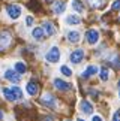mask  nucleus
<instances>
[{
  "label": "nucleus",
  "instance_id": "f257e3e1",
  "mask_svg": "<svg viewBox=\"0 0 120 121\" xmlns=\"http://www.w3.org/2000/svg\"><path fill=\"white\" fill-rule=\"evenodd\" d=\"M59 60H60V49L57 48V46H53V48L47 52V61L57 63Z\"/></svg>",
  "mask_w": 120,
  "mask_h": 121
},
{
  "label": "nucleus",
  "instance_id": "f03ea898",
  "mask_svg": "<svg viewBox=\"0 0 120 121\" xmlns=\"http://www.w3.org/2000/svg\"><path fill=\"white\" fill-rule=\"evenodd\" d=\"M8 15L12 18V20H17V18H20L21 15V8L18 6V4H11V6H8Z\"/></svg>",
  "mask_w": 120,
  "mask_h": 121
},
{
  "label": "nucleus",
  "instance_id": "7ed1b4c3",
  "mask_svg": "<svg viewBox=\"0 0 120 121\" xmlns=\"http://www.w3.org/2000/svg\"><path fill=\"white\" fill-rule=\"evenodd\" d=\"M86 39H87V42H89L90 45H95L96 42L99 40V31H98V30H95V29L89 30V31L86 33Z\"/></svg>",
  "mask_w": 120,
  "mask_h": 121
},
{
  "label": "nucleus",
  "instance_id": "20e7f679",
  "mask_svg": "<svg viewBox=\"0 0 120 121\" xmlns=\"http://www.w3.org/2000/svg\"><path fill=\"white\" fill-rule=\"evenodd\" d=\"M83 58H84V51H83V49H75V51H72V54H71V61H72L74 64L81 63Z\"/></svg>",
  "mask_w": 120,
  "mask_h": 121
},
{
  "label": "nucleus",
  "instance_id": "39448f33",
  "mask_svg": "<svg viewBox=\"0 0 120 121\" xmlns=\"http://www.w3.org/2000/svg\"><path fill=\"white\" fill-rule=\"evenodd\" d=\"M54 87L57 88V90H60V91H68V90H71L72 88V85L69 82H66V81H63V79H54Z\"/></svg>",
  "mask_w": 120,
  "mask_h": 121
},
{
  "label": "nucleus",
  "instance_id": "423d86ee",
  "mask_svg": "<svg viewBox=\"0 0 120 121\" xmlns=\"http://www.w3.org/2000/svg\"><path fill=\"white\" fill-rule=\"evenodd\" d=\"M5 78H6L8 81L14 82V84L20 82V73H17L15 70H12V69H8V70L5 72Z\"/></svg>",
  "mask_w": 120,
  "mask_h": 121
},
{
  "label": "nucleus",
  "instance_id": "0eeeda50",
  "mask_svg": "<svg viewBox=\"0 0 120 121\" xmlns=\"http://www.w3.org/2000/svg\"><path fill=\"white\" fill-rule=\"evenodd\" d=\"M9 42H11V35H9L8 31L0 33V51L6 48V46L9 45Z\"/></svg>",
  "mask_w": 120,
  "mask_h": 121
},
{
  "label": "nucleus",
  "instance_id": "6e6552de",
  "mask_svg": "<svg viewBox=\"0 0 120 121\" xmlns=\"http://www.w3.org/2000/svg\"><path fill=\"white\" fill-rule=\"evenodd\" d=\"M26 90H27V93H29L30 96H35V94H38V91H39V85L35 81H30V82H27Z\"/></svg>",
  "mask_w": 120,
  "mask_h": 121
},
{
  "label": "nucleus",
  "instance_id": "1a4fd4ad",
  "mask_svg": "<svg viewBox=\"0 0 120 121\" xmlns=\"http://www.w3.org/2000/svg\"><path fill=\"white\" fill-rule=\"evenodd\" d=\"M42 103L45 105V106H48V108H54V106H56V102H54V97L50 94V93H47V94H45L44 97H42Z\"/></svg>",
  "mask_w": 120,
  "mask_h": 121
},
{
  "label": "nucleus",
  "instance_id": "9d476101",
  "mask_svg": "<svg viewBox=\"0 0 120 121\" xmlns=\"http://www.w3.org/2000/svg\"><path fill=\"white\" fill-rule=\"evenodd\" d=\"M42 29H44V31H45V35H48V36H53L54 33H56V29H54V26H53L50 21H45V22H44Z\"/></svg>",
  "mask_w": 120,
  "mask_h": 121
},
{
  "label": "nucleus",
  "instance_id": "9b49d317",
  "mask_svg": "<svg viewBox=\"0 0 120 121\" xmlns=\"http://www.w3.org/2000/svg\"><path fill=\"white\" fill-rule=\"evenodd\" d=\"M32 36L36 39V40H42L44 36H45V31L42 27H36V29H33V31H32Z\"/></svg>",
  "mask_w": 120,
  "mask_h": 121
},
{
  "label": "nucleus",
  "instance_id": "f8f14e48",
  "mask_svg": "<svg viewBox=\"0 0 120 121\" xmlns=\"http://www.w3.org/2000/svg\"><path fill=\"white\" fill-rule=\"evenodd\" d=\"M65 8H66V4H65V2H62V0H59V2L54 3V13H57V15H60V13H63L65 12Z\"/></svg>",
  "mask_w": 120,
  "mask_h": 121
},
{
  "label": "nucleus",
  "instance_id": "ddd939ff",
  "mask_svg": "<svg viewBox=\"0 0 120 121\" xmlns=\"http://www.w3.org/2000/svg\"><path fill=\"white\" fill-rule=\"evenodd\" d=\"M2 93H3V96L6 97V100H9V102H14V100H17L11 88H8V87H3V88H2Z\"/></svg>",
  "mask_w": 120,
  "mask_h": 121
},
{
  "label": "nucleus",
  "instance_id": "4468645a",
  "mask_svg": "<svg viewBox=\"0 0 120 121\" xmlns=\"http://www.w3.org/2000/svg\"><path fill=\"white\" fill-rule=\"evenodd\" d=\"M80 108H81V111H83L84 114H92V112H93V106H92L87 100H83V102H81Z\"/></svg>",
  "mask_w": 120,
  "mask_h": 121
},
{
  "label": "nucleus",
  "instance_id": "2eb2a0df",
  "mask_svg": "<svg viewBox=\"0 0 120 121\" xmlns=\"http://www.w3.org/2000/svg\"><path fill=\"white\" fill-rule=\"evenodd\" d=\"M96 73H98V67L96 66H89L84 72H83V78H90L92 75H96Z\"/></svg>",
  "mask_w": 120,
  "mask_h": 121
},
{
  "label": "nucleus",
  "instance_id": "dca6fc26",
  "mask_svg": "<svg viewBox=\"0 0 120 121\" xmlns=\"http://www.w3.org/2000/svg\"><path fill=\"white\" fill-rule=\"evenodd\" d=\"M68 40L72 42V43L80 42V33H78V31H69L68 33Z\"/></svg>",
  "mask_w": 120,
  "mask_h": 121
},
{
  "label": "nucleus",
  "instance_id": "f3484780",
  "mask_svg": "<svg viewBox=\"0 0 120 121\" xmlns=\"http://www.w3.org/2000/svg\"><path fill=\"white\" fill-rule=\"evenodd\" d=\"M72 8L75 9L77 12H84V4H83L81 0H74V2H72Z\"/></svg>",
  "mask_w": 120,
  "mask_h": 121
},
{
  "label": "nucleus",
  "instance_id": "a211bd4d",
  "mask_svg": "<svg viewBox=\"0 0 120 121\" xmlns=\"http://www.w3.org/2000/svg\"><path fill=\"white\" fill-rule=\"evenodd\" d=\"M17 73H24L26 70H27V66L24 63H21V61H18V63H15V69H14Z\"/></svg>",
  "mask_w": 120,
  "mask_h": 121
},
{
  "label": "nucleus",
  "instance_id": "6ab92c4d",
  "mask_svg": "<svg viewBox=\"0 0 120 121\" xmlns=\"http://www.w3.org/2000/svg\"><path fill=\"white\" fill-rule=\"evenodd\" d=\"M66 22H68V24H74V26H75V24H80L81 20H80L77 15H69V17L66 18Z\"/></svg>",
  "mask_w": 120,
  "mask_h": 121
},
{
  "label": "nucleus",
  "instance_id": "aec40b11",
  "mask_svg": "<svg viewBox=\"0 0 120 121\" xmlns=\"http://www.w3.org/2000/svg\"><path fill=\"white\" fill-rule=\"evenodd\" d=\"M11 90H12V93H14V96H15L17 100L23 99V91H21V88H18V87H11Z\"/></svg>",
  "mask_w": 120,
  "mask_h": 121
},
{
  "label": "nucleus",
  "instance_id": "412c9836",
  "mask_svg": "<svg viewBox=\"0 0 120 121\" xmlns=\"http://www.w3.org/2000/svg\"><path fill=\"white\" fill-rule=\"evenodd\" d=\"M108 76H110L108 69H107V67H102V69H101V79H102V81H107Z\"/></svg>",
  "mask_w": 120,
  "mask_h": 121
},
{
  "label": "nucleus",
  "instance_id": "4be33fe9",
  "mask_svg": "<svg viewBox=\"0 0 120 121\" xmlns=\"http://www.w3.org/2000/svg\"><path fill=\"white\" fill-rule=\"evenodd\" d=\"M60 72H62L65 76H72V70L68 66H62V67H60Z\"/></svg>",
  "mask_w": 120,
  "mask_h": 121
},
{
  "label": "nucleus",
  "instance_id": "5701e85b",
  "mask_svg": "<svg viewBox=\"0 0 120 121\" xmlns=\"http://www.w3.org/2000/svg\"><path fill=\"white\" fill-rule=\"evenodd\" d=\"M111 9H113V11H120V0H116V2L113 3Z\"/></svg>",
  "mask_w": 120,
  "mask_h": 121
},
{
  "label": "nucleus",
  "instance_id": "b1692460",
  "mask_svg": "<svg viewBox=\"0 0 120 121\" xmlns=\"http://www.w3.org/2000/svg\"><path fill=\"white\" fill-rule=\"evenodd\" d=\"M26 26H33V17H27L26 18Z\"/></svg>",
  "mask_w": 120,
  "mask_h": 121
},
{
  "label": "nucleus",
  "instance_id": "393cba45",
  "mask_svg": "<svg viewBox=\"0 0 120 121\" xmlns=\"http://www.w3.org/2000/svg\"><path fill=\"white\" fill-rule=\"evenodd\" d=\"M89 2H90L92 6H99L101 4V0H89Z\"/></svg>",
  "mask_w": 120,
  "mask_h": 121
},
{
  "label": "nucleus",
  "instance_id": "a878e982",
  "mask_svg": "<svg viewBox=\"0 0 120 121\" xmlns=\"http://www.w3.org/2000/svg\"><path fill=\"white\" fill-rule=\"evenodd\" d=\"M113 121H120V111H117V112L114 114V117H113Z\"/></svg>",
  "mask_w": 120,
  "mask_h": 121
},
{
  "label": "nucleus",
  "instance_id": "bb28decb",
  "mask_svg": "<svg viewBox=\"0 0 120 121\" xmlns=\"http://www.w3.org/2000/svg\"><path fill=\"white\" fill-rule=\"evenodd\" d=\"M92 121H104V120H102V118H101V117H99V115H95V117H93V118H92Z\"/></svg>",
  "mask_w": 120,
  "mask_h": 121
},
{
  "label": "nucleus",
  "instance_id": "cd10ccee",
  "mask_svg": "<svg viewBox=\"0 0 120 121\" xmlns=\"http://www.w3.org/2000/svg\"><path fill=\"white\" fill-rule=\"evenodd\" d=\"M42 121H54V120H53V117H45Z\"/></svg>",
  "mask_w": 120,
  "mask_h": 121
},
{
  "label": "nucleus",
  "instance_id": "c85d7f7f",
  "mask_svg": "<svg viewBox=\"0 0 120 121\" xmlns=\"http://www.w3.org/2000/svg\"><path fill=\"white\" fill-rule=\"evenodd\" d=\"M0 120H3V112L0 111Z\"/></svg>",
  "mask_w": 120,
  "mask_h": 121
},
{
  "label": "nucleus",
  "instance_id": "c756f323",
  "mask_svg": "<svg viewBox=\"0 0 120 121\" xmlns=\"http://www.w3.org/2000/svg\"><path fill=\"white\" fill-rule=\"evenodd\" d=\"M45 2H53V0H45Z\"/></svg>",
  "mask_w": 120,
  "mask_h": 121
},
{
  "label": "nucleus",
  "instance_id": "7c9ffc66",
  "mask_svg": "<svg viewBox=\"0 0 120 121\" xmlns=\"http://www.w3.org/2000/svg\"><path fill=\"white\" fill-rule=\"evenodd\" d=\"M117 85H119V87H120V81H119V84H117Z\"/></svg>",
  "mask_w": 120,
  "mask_h": 121
},
{
  "label": "nucleus",
  "instance_id": "2f4dec72",
  "mask_svg": "<svg viewBox=\"0 0 120 121\" xmlns=\"http://www.w3.org/2000/svg\"><path fill=\"white\" fill-rule=\"evenodd\" d=\"M78 121H84V120H78Z\"/></svg>",
  "mask_w": 120,
  "mask_h": 121
},
{
  "label": "nucleus",
  "instance_id": "473e14b6",
  "mask_svg": "<svg viewBox=\"0 0 120 121\" xmlns=\"http://www.w3.org/2000/svg\"><path fill=\"white\" fill-rule=\"evenodd\" d=\"M119 96H120V91H119Z\"/></svg>",
  "mask_w": 120,
  "mask_h": 121
},
{
  "label": "nucleus",
  "instance_id": "72a5a7b5",
  "mask_svg": "<svg viewBox=\"0 0 120 121\" xmlns=\"http://www.w3.org/2000/svg\"><path fill=\"white\" fill-rule=\"evenodd\" d=\"M119 21H120V20H119Z\"/></svg>",
  "mask_w": 120,
  "mask_h": 121
}]
</instances>
